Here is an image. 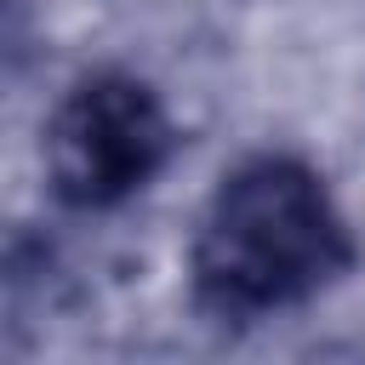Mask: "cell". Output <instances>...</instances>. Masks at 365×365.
<instances>
[{"instance_id":"6da1fadb","label":"cell","mask_w":365,"mask_h":365,"mask_svg":"<svg viewBox=\"0 0 365 365\" xmlns=\"http://www.w3.org/2000/svg\"><path fill=\"white\" fill-rule=\"evenodd\" d=\"M359 262L354 228L302 154L228 165L188 240V297L211 325H262L308 308Z\"/></svg>"},{"instance_id":"7a4b0ae2","label":"cell","mask_w":365,"mask_h":365,"mask_svg":"<svg viewBox=\"0 0 365 365\" xmlns=\"http://www.w3.org/2000/svg\"><path fill=\"white\" fill-rule=\"evenodd\" d=\"M177 148H182L177 114L165 108L154 80L131 68H86L80 80H68V91L51 103L40 125L51 200L80 217L131 205L143 188H154V177L177 160Z\"/></svg>"}]
</instances>
